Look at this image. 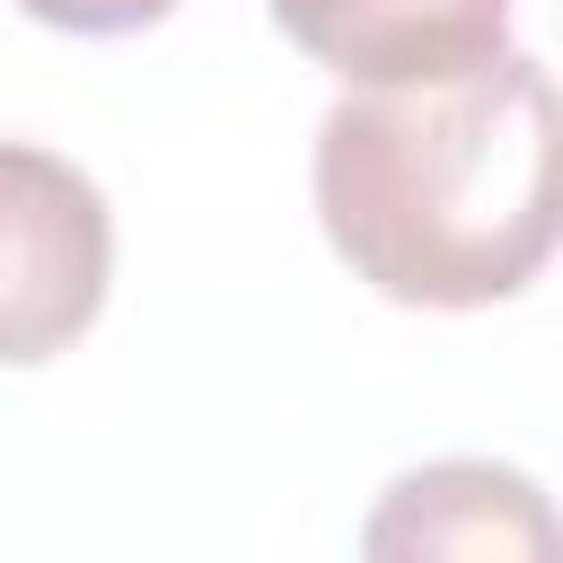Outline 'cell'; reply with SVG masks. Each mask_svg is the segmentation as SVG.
I'll return each instance as SVG.
<instances>
[{"instance_id":"6da1fadb","label":"cell","mask_w":563,"mask_h":563,"mask_svg":"<svg viewBox=\"0 0 563 563\" xmlns=\"http://www.w3.org/2000/svg\"><path fill=\"white\" fill-rule=\"evenodd\" d=\"M317 220L405 308H493L554 255V79L501 53L431 88H352L317 123Z\"/></svg>"},{"instance_id":"7a4b0ae2","label":"cell","mask_w":563,"mask_h":563,"mask_svg":"<svg viewBox=\"0 0 563 563\" xmlns=\"http://www.w3.org/2000/svg\"><path fill=\"white\" fill-rule=\"evenodd\" d=\"M114 282V211L88 167L0 141V369L70 352Z\"/></svg>"},{"instance_id":"3957f363","label":"cell","mask_w":563,"mask_h":563,"mask_svg":"<svg viewBox=\"0 0 563 563\" xmlns=\"http://www.w3.org/2000/svg\"><path fill=\"white\" fill-rule=\"evenodd\" d=\"M361 563H554V501L528 466L431 457L369 501Z\"/></svg>"},{"instance_id":"277c9868","label":"cell","mask_w":563,"mask_h":563,"mask_svg":"<svg viewBox=\"0 0 563 563\" xmlns=\"http://www.w3.org/2000/svg\"><path fill=\"white\" fill-rule=\"evenodd\" d=\"M273 26L352 88H431L510 53V0H264Z\"/></svg>"},{"instance_id":"5b68a950","label":"cell","mask_w":563,"mask_h":563,"mask_svg":"<svg viewBox=\"0 0 563 563\" xmlns=\"http://www.w3.org/2000/svg\"><path fill=\"white\" fill-rule=\"evenodd\" d=\"M18 9L62 35H132V26H158L176 0H18Z\"/></svg>"}]
</instances>
